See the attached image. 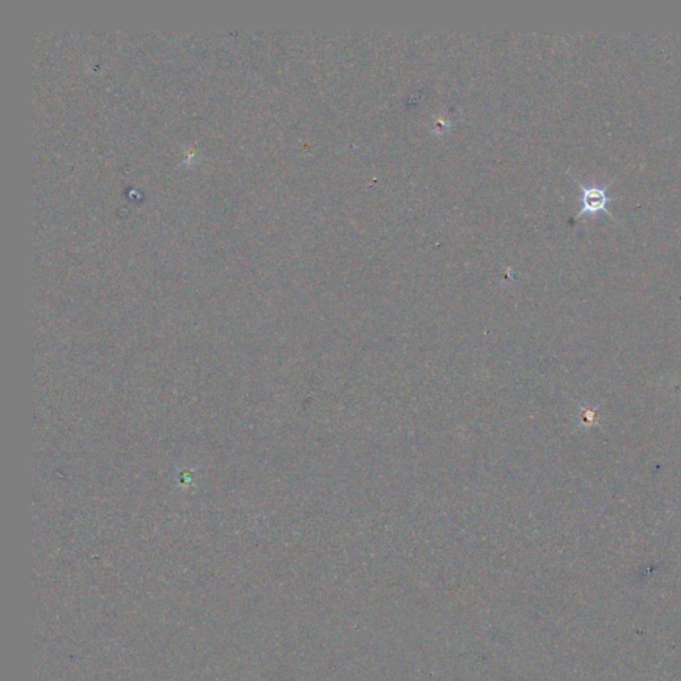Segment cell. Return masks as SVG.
<instances>
[{
  "label": "cell",
  "mask_w": 681,
  "mask_h": 681,
  "mask_svg": "<svg viewBox=\"0 0 681 681\" xmlns=\"http://www.w3.org/2000/svg\"><path fill=\"white\" fill-rule=\"evenodd\" d=\"M573 181L582 189V208L579 213L576 214L575 220L581 219L583 214H594L598 212H603L607 216L614 217V214L608 210V204L612 199L608 196V192H607L608 186L612 185V181L608 185L604 186H587L582 184L581 181Z\"/></svg>",
  "instance_id": "obj_1"
}]
</instances>
